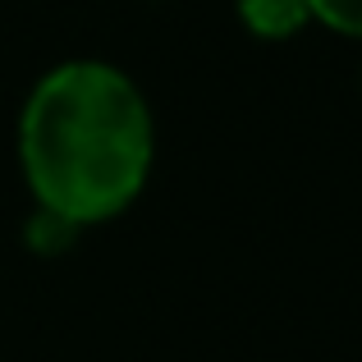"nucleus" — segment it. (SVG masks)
<instances>
[{"label":"nucleus","instance_id":"7ed1b4c3","mask_svg":"<svg viewBox=\"0 0 362 362\" xmlns=\"http://www.w3.org/2000/svg\"><path fill=\"white\" fill-rule=\"evenodd\" d=\"M308 9H312V18H321V23L330 28V33L362 42V0H308Z\"/></svg>","mask_w":362,"mask_h":362},{"label":"nucleus","instance_id":"f03ea898","mask_svg":"<svg viewBox=\"0 0 362 362\" xmlns=\"http://www.w3.org/2000/svg\"><path fill=\"white\" fill-rule=\"evenodd\" d=\"M239 23L257 42H289L312 23L308 0H239Z\"/></svg>","mask_w":362,"mask_h":362},{"label":"nucleus","instance_id":"f257e3e1","mask_svg":"<svg viewBox=\"0 0 362 362\" xmlns=\"http://www.w3.org/2000/svg\"><path fill=\"white\" fill-rule=\"evenodd\" d=\"M151 156L156 129L147 97L115 64H55L18 110V165L37 211L69 230L101 225L138 202Z\"/></svg>","mask_w":362,"mask_h":362}]
</instances>
